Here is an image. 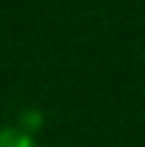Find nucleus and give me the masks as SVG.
Wrapping results in <instances>:
<instances>
[{
    "mask_svg": "<svg viewBox=\"0 0 145 147\" xmlns=\"http://www.w3.org/2000/svg\"><path fill=\"white\" fill-rule=\"evenodd\" d=\"M43 124H45V115H43V111H38V109H34V107H30V109H24L22 111V115H19V128L22 130H26V132H36V130H41L43 128Z\"/></svg>",
    "mask_w": 145,
    "mask_h": 147,
    "instance_id": "nucleus-2",
    "label": "nucleus"
},
{
    "mask_svg": "<svg viewBox=\"0 0 145 147\" xmlns=\"http://www.w3.org/2000/svg\"><path fill=\"white\" fill-rule=\"evenodd\" d=\"M0 147H36V141L19 126H2L0 128Z\"/></svg>",
    "mask_w": 145,
    "mask_h": 147,
    "instance_id": "nucleus-1",
    "label": "nucleus"
}]
</instances>
